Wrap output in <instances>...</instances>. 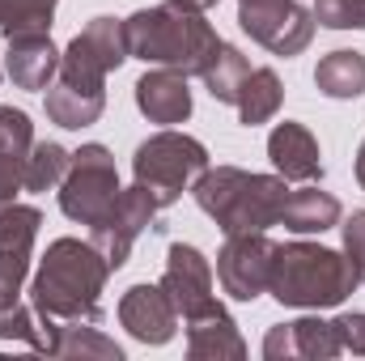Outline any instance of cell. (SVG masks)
<instances>
[{
  "label": "cell",
  "mask_w": 365,
  "mask_h": 361,
  "mask_svg": "<svg viewBox=\"0 0 365 361\" xmlns=\"http://www.w3.org/2000/svg\"><path fill=\"white\" fill-rule=\"evenodd\" d=\"M110 264L106 255L81 243V238H56L47 247V255L38 260V272L30 280V306L38 315V332H43V349L51 357L56 349V323H73V319H90L102 323V289H106Z\"/></svg>",
  "instance_id": "cell-1"
},
{
  "label": "cell",
  "mask_w": 365,
  "mask_h": 361,
  "mask_svg": "<svg viewBox=\"0 0 365 361\" xmlns=\"http://www.w3.org/2000/svg\"><path fill=\"white\" fill-rule=\"evenodd\" d=\"M123 34H128L132 60H145L153 68H175L182 77H204L208 60L221 47V34L212 30V21L182 0L136 9L132 17H123Z\"/></svg>",
  "instance_id": "cell-2"
},
{
  "label": "cell",
  "mask_w": 365,
  "mask_h": 361,
  "mask_svg": "<svg viewBox=\"0 0 365 361\" xmlns=\"http://www.w3.org/2000/svg\"><path fill=\"white\" fill-rule=\"evenodd\" d=\"M195 204L225 230V234H264L280 225L289 187L280 175H251L238 166H208L191 183Z\"/></svg>",
  "instance_id": "cell-3"
},
{
  "label": "cell",
  "mask_w": 365,
  "mask_h": 361,
  "mask_svg": "<svg viewBox=\"0 0 365 361\" xmlns=\"http://www.w3.org/2000/svg\"><path fill=\"white\" fill-rule=\"evenodd\" d=\"M357 285L361 280H357V272H353L344 251H331V247H319V243H284V247H276L268 293L280 306L331 310Z\"/></svg>",
  "instance_id": "cell-4"
},
{
  "label": "cell",
  "mask_w": 365,
  "mask_h": 361,
  "mask_svg": "<svg viewBox=\"0 0 365 361\" xmlns=\"http://www.w3.org/2000/svg\"><path fill=\"white\" fill-rule=\"evenodd\" d=\"M204 171H208V149L175 128H162L158 136L140 141L132 153V175L158 200V208H170L182 191H191V183Z\"/></svg>",
  "instance_id": "cell-5"
},
{
  "label": "cell",
  "mask_w": 365,
  "mask_h": 361,
  "mask_svg": "<svg viewBox=\"0 0 365 361\" xmlns=\"http://www.w3.org/2000/svg\"><path fill=\"white\" fill-rule=\"evenodd\" d=\"M115 195H119L115 153L106 145H98V141L81 145L73 153V162H68L64 183H60V208H64V217L77 221V225H93L110 208Z\"/></svg>",
  "instance_id": "cell-6"
},
{
  "label": "cell",
  "mask_w": 365,
  "mask_h": 361,
  "mask_svg": "<svg viewBox=\"0 0 365 361\" xmlns=\"http://www.w3.org/2000/svg\"><path fill=\"white\" fill-rule=\"evenodd\" d=\"M128 56V34H123V17H93L90 26L60 51V81L73 86H93L106 90V73H115Z\"/></svg>",
  "instance_id": "cell-7"
},
{
  "label": "cell",
  "mask_w": 365,
  "mask_h": 361,
  "mask_svg": "<svg viewBox=\"0 0 365 361\" xmlns=\"http://www.w3.org/2000/svg\"><path fill=\"white\" fill-rule=\"evenodd\" d=\"M238 26L272 56H297L314 39V13L297 0H238Z\"/></svg>",
  "instance_id": "cell-8"
},
{
  "label": "cell",
  "mask_w": 365,
  "mask_h": 361,
  "mask_svg": "<svg viewBox=\"0 0 365 361\" xmlns=\"http://www.w3.org/2000/svg\"><path fill=\"white\" fill-rule=\"evenodd\" d=\"M153 217H158V200H153L140 183H136V187H119V195L110 200V208L90 225V243L106 255L110 272L128 264L136 238L153 225Z\"/></svg>",
  "instance_id": "cell-9"
},
{
  "label": "cell",
  "mask_w": 365,
  "mask_h": 361,
  "mask_svg": "<svg viewBox=\"0 0 365 361\" xmlns=\"http://www.w3.org/2000/svg\"><path fill=\"white\" fill-rule=\"evenodd\" d=\"M272 260L276 243L268 234H225V247L217 251V280L234 302H255L268 293Z\"/></svg>",
  "instance_id": "cell-10"
},
{
  "label": "cell",
  "mask_w": 365,
  "mask_h": 361,
  "mask_svg": "<svg viewBox=\"0 0 365 361\" xmlns=\"http://www.w3.org/2000/svg\"><path fill=\"white\" fill-rule=\"evenodd\" d=\"M43 213L34 204H9L0 213V302H17L21 285L30 276L34 260V238H38Z\"/></svg>",
  "instance_id": "cell-11"
},
{
  "label": "cell",
  "mask_w": 365,
  "mask_h": 361,
  "mask_svg": "<svg viewBox=\"0 0 365 361\" xmlns=\"http://www.w3.org/2000/svg\"><path fill=\"white\" fill-rule=\"evenodd\" d=\"M119 323L140 345H166L179 332V310L162 285H132L119 298Z\"/></svg>",
  "instance_id": "cell-12"
},
{
  "label": "cell",
  "mask_w": 365,
  "mask_h": 361,
  "mask_svg": "<svg viewBox=\"0 0 365 361\" xmlns=\"http://www.w3.org/2000/svg\"><path fill=\"white\" fill-rule=\"evenodd\" d=\"M162 289H166V298L175 302L179 319L204 310V306L212 302V264L204 260V251L191 247V243H175V247L166 251Z\"/></svg>",
  "instance_id": "cell-13"
},
{
  "label": "cell",
  "mask_w": 365,
  "mask_h": 361,
  "mask_svg": "<svg viewBox=\"0 0 365 361\" xmlns=\"http://www.w3.org/2000/svg\"><path fill=\"white\" fill-rule=\"evenodd\" d=\"M187 327V357L191 361H242L247 357V340L238 332V323L230 319V310L212 298L204 310L182 319Z\"/></svg>",
  "instance_id": "cell-14"
},
{
  "label": "cell",
  "mask_w": 365,
  "mask_h": 361,
  "mask_svg": "<svg viewBox=\"0 0 365 361\" xmlns=\"http://www.w3.org/2000/svg\"><path fill=\"white\" fill-rule=\"evenodd\" d=\"M344 353L340 336L331 323L323 319H293L268 332L264 340V357L268 361H331Z\"/></svg>",
  "instance_id": "cell-15"
},
{
  "label": "cell",
  "mask_w": 365,
  "mask_h": 361,
  "mask_svg": "<svg viewBox=\"0 0 365 361\" xmlns=\"http://www.w3.org/2000/svg\"><path fill=\"white\" fill-rule=\"evenodd\" d=\"M268 158H272L276 175L284 183H319L323 179V153H319V141L306 123H276L268 132Z\"/></svg>",
  "instance_id": "cell-16"
},
{
  "label": "cell",
  "mask_w": 365,
  "mask_h": 361,
  "mask_svg": "<svg viewBox=\"0 0 365 361\" xmlns=\"http://www.w3.org/2000/svg\"><path fill=\"white\" fill-rule=\"evenodd\" d=\"M60 73V51L51 34H13L4 51V77L17 90H47Z\"/></svg>",
  "instance_id": "cell-17"
},
{
  "label": "cell",
  "mask_w": 365,
  "mask_h": 361,
  "mask_svg": "<svg viewBox=\"0 0 365 361\" xmlns=\"http://www.w3.org/2000/svg\"><path fill=\"white\" fill-rule=\"evenodd\" d=\"M136 106L149 123H162V128H175L187 123L191 115V90H187V77L175 68H149L140 81H136Z\"/></svg>",
  "instance_id": "cell-18"
},
{
  "label": "cell",
  "mask_w": 365,
  "mask_h": 361,
  "mask_svg": "<svg viewBox=\"0 0 365 361\" xmlns=\"http://www.w3.org/2000/svg\"><path fill=\"white\" fill-rule=\"evenodd\" d=\"M340 217H344L340 200L331 191H319V183H306L302 191H289L280 225L293 234H323V230H336Z\"/></svg>",
  "instance_id": "cell-19"
},
{
  "label": "cell",
  "mask_w": 365,
  "mask_h": 361,
  "mask_svg": "<svg viewBox=\"0 0 365 361\" xmlns=\"http://www.w3.org/2000/svg\"><path fill=\"white\" fill-rule=\"evenodd\" d=\"M43 106H47V119L51 123H60V128H90L98 123V115H102V106H106V90H93V86H73V81H51L47 86V98H43Z\"/></svg>",
  "instance_id": "cell-20"
},
{
  "label": "cell",
  "mask_w": 365,
  "mask_h": 361,
  "mask_svg": "<svg viewBox=\"0 0 365 361\" xmlns=\"http://www.w3.org/2000/svg\"><path fill=\"white\" fill-rule=\"evenodd\" d=\"M314 86L319 93L336 98V102H349V98H361L365 93V56L361 51H327L319 64H314Z\"/></svg>",
  "instance_id": "cell-21"
},
{
  "label": "cell",
  "mask_w": 365,
  "mask_h": 361,
  "mask_svg": "<svg viewBox=\"0 0 365 361\" xmlns=\"http://www.w3.org/2000/svg\"><path fill=\"white\" fill-rule=\"evenodd\" d=\"M280 102H284L280 77H276L272 68H251V77H247L242 90H238L234 111H238V119H242L247 128H259V123H268L276 111H280Z\"/></svg>",
  "instance_id": "cell-22"
},
{
  "label": "cell",
  "mask_w": 365,
  "mask_h": 361,
  "mask_svg": "<svg viewBox=\"0 0 365 361\" xmlns=\"http://www.w3.org/2000/svg\"><path fill=\"white\" fill-rule=\"evenodd\" d=\"M98 327L102 323H90V319L56 323V349H51V357H110V361H119L123 349L115 340H106Z\"/></svg>",
  "instance_id": "cell-23"
},
{
  "label": "cell",
  "mask_w": 365,
  "mask_h": 361,
  "mask_svg": "<svg viewBox=\"0 0 365 361\" xmlns=\"http://www.w3.org/2000/svg\"><path fill=\"white\" fill-rule=\"evenodd\" d=\"M247 77H251V60H247L238 47H230V43H221L217 56H212L208 68H204V86H208V93H212L217 102H225V106L238 102V90H242Z\"/></svg>",
  "instance_id": "cell-24"
},
{
  "label": "cell",
  "mask_w": 365,
  "mask_h": 361,
  "mask_svg": "<svg viewBox=\"0 0 365 361\" xmlns=\"http://www.w3.org/2000/svg\"><path fill=\"white\" fill-rule=\"evenodd\" d=\"M68 162H73V153L64 149V145H56V141H34L30 145V153H26V191H51V187H60L64 175H68Z\"/></svg>",
  "instance_id": "cell-25"
},
{
  "label": "cell",
  "mask_w": 365,
  "mask_h": 361,
  "mask_svg": "<svg viewBox=\"0 0 365 361\" xmlns=\"http://www.w3.org/2000/svg\"><path fill=\"white\" fill-rule=\"evenodd\" d=\"M60 0H0V34H51Z\"/></svg>",
  "instance_id": "cell-26"
},
{
  "label": "cell",
  "mask_w": 365,
  "mask_h": 361,
  "mask_svg": "<svg viewBox=\"0 0 365 361\" xmlns=\"http://www.w3.org/2000/svg\"><path fill=\"white\" fill-rule=\"evenodd\" d=\"M0 340H21V345H30L38 353L43 349V332H38L34 306H26L21 298L17 302H0Z\"/></svg>",
  "instance_id": "cell-27"
},
{
  "label": "cell",
  "mask_w": 365,
  "mask_h": 361,
  "mask_svg": "<svg viewBox=\"0 0 365 361\" xmlns=\"http://www.w3.org/2000/svg\"><path fill=\"white\" fill-rule=\"evenodd\" d=\"M310 13L327 30H365V0H314Z\"/></svg>",
  "instance_id": "cell-28"
},
{
  "label": "cell",
  "mask_w": 365,
  "mask_h": 361,
  "mask_svg": "<svg viewBox=\"0 0 365 361\" xmlns=\"http://www.w3.org/2000/svg\"><path fill=\"white\" fill-rule=\"evenodd\" d=\"M30 145H34V123H30V115L17 111V106H0V153L26 158Z\"/></svg>",
  "instance_id": "cell-29"
},
{
  "label": "cell",
  "mask_w": 365,
  "mask_h": 361,
  "mask_svg": "<svg viewBox=\"0 0 365 361\" xmlns=\"http://www.w3.org/2000/svg\"><path fill=\"white\" fill-rule=\"evenodd\" d=\"M340 230H344V255L357 272V280H365V208H357Z\"/></svg>",
  "instance_id": "cell-30"
},
{
  "label": "cell",
  "mask_w": 365,
  "mask_h": 361,
  "mask_svg": "<svg viewBox=\"0 0 365 361\" xmlns=\"http://www.w3.org/2000/svg\"><path fill=\"white\" fill-rule=\"evenodd\" d=\"M26 175V158H17V153H0V213L17 200V191L26 187L21 183Z\"/></svg>",
  "instance_id": "cell-31"
},
{
  "label": "cell",
  "mask_w": 365,
  "mask_h": 361,
  "mask_svg": "<svg viewBox=\"0 0 365 361\" xmlns=\"http://www.w3.org/2000/svg\"><path fill=\"white\" fill-rule=\"evenodd\" d=\"M331 327H336V336H340L344 353H357V357H365V310H353V315L331 319Z\"/></svg>",
  "instance_id": "cell-32"
},
{
  "label": "cell",
  "mask_w": 365,
  "mask_h": 361,
  "mask_svg": "<svg viewBox=\"0 0 365 361\" xmlns=\"http://www.w3.org/2000/svg\"><path fill=\"white\" fill-rule=\"evenodd\" d=\"M357 183H361V191H365V141H361V149H357Z\"/></svg>",
  "instance_id": "cell-33"
},
{
  "label": "cell",
  "mask_w": 365,
  "mask_h": 361,
  "mask_svg": "<svg viewBox=\"0 0 365 361\" xmlns=\"http://www.w3.org/2000/svg\"><path fill=\"white\" fill-rule=\"evenodd\" d=\"M182 4H191V9H200V13H208V9H212L217 0H182Z\"/></svg>",
  "instance_id": "cell-34"
},
{
  "label": "cell",
  "mask_w": 365,
  "mask_h": 361,
  "mask_svg": "<svg viewBox=\"0 0 365 361\" xmlns=\"http://www.w3.org/2000/svg\"><path fill=\"white\" fill-rule=\"evenodd\" d=\"M0 77H4V68H0Z\"/></svg>",
  "instance_id": "cell-35"
}]
</instances>
